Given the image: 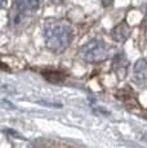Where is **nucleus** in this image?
<instances>
[{
  "instance_id": "1",
  "label": "nucleus",
  "mask_w": 147,
  "mask_h": 148,
  "mask_svg": "<svg viewBox=\"0 0 147 148\" xmlns=\"http://www.w3.org/2000/svg\"><path fill=\"white\" fill-rule=\"evenodd\" d=\"M72 38V31L70 26L61 22H52L44 27V40L49 50L61 53L69 47Z\"/></svg>"
},
{
  "instance_id": "2",
  "label": "nucleus",
  "mask_w": 147,
  "mask_h": 148,
  "mask_svg": "<svg viewBox=\"0 0 147 148\" xmlns=\"http://www.w3.org/2000/svg\"><path fill=\"white\" fill-rule=\"evenodd\" d=\"M80 53L87 62H102L109 57V47L101 40H92L81 48Z\"/></svg>"
},
{
  "instance_id": "3",
  "label": "nucleus",
  "mask_w": 147,
  "mask_h": 148,
  "mask_svg": "<svg viewBox=\"0 0 147 148\" xmlns=\"http://www.w3.org/2000/svg\"><path fill=\"white\" fill-rule=\"evenodd\" d=\"M133 79L138 85L147 84V61L139 59L135 62L133 68Z\"/></svg>"
},
{
  "instance_id": "4",
  "label": "nucleus",
  "mask_w": 147,
  "mask_h": 148,
  "mask_svg": "<svg viewBox=\"0 0 147 148\" xmlns=\"http://www.w3.org/2000/svg\"><path fill=\"white\" fill-rule=\"evenodd\" d=\"M14 7L21 13H31L39 9L40 0H14Z\"/></svg>"
},
{
  "instance_id": "5",
  "label": "nucleus",
  "mask_w": 147,
  "mask_h": 148,
  "mask_svg": "<svg viewBox=\"0 0 147 148\" xmlns=\"http://www.w3.org/2000/svg\"><path fill=\"white\" fill-rule=\"evenodd\" d=\"M129 36H131V27H129L125 22L117 25V26L112 30V38L116 41H125V40H128Z\"/></svg>"
},
{
  "instance_id": "6",
  "label": "nucleus",
  "mask_w": 147,
  "mask_h": 148,
  "mask_svg": "<svg viewBox=\"0 0 147 148\" xmlns=\"http://www.w3.org/2000/svg\"><path fill=\"white\" fill-rule=\"evenodd\" d=\"M125 67H126V59L124 57V54H117L114 59V68L117 71L123 70V72L125 73Z\"/></svg>"
},
{
  "instance_id": "7",
  "label": "nucleus",
  "mask_w": 147,
  "mask_h": 148,
  "mask_svg": "<svg viewBox=\"0 0 147 148\" xmlns=\"http://www.w3.org/2000/svg\"><path fill=\"white\" fill-rule=\"evenodd\" d=\"M43 75L47 77V80L49 81H53V82H58V81H62L65 77V75L59 71H49V72H43Z\"/></svg>"
},
{
  "instance_id": "8",
  "label": "nucleus",
  "mask_w": 147,
  "mask_h": 148,
  "mask_svg": "<svg viewBox=\"0 0 147 148\" xmlns=\"http://www.w3.org/2000/svg\"><path fill=\"white\" fill-rule=\"evenodd\" d=\"M101 3H102L103 7H111L114 4V0H101Z\"/></svg>"
},
{
  "instance_id": "9",
  "label": "nucleus",
  "mask_w": 147,
  "mask_h": 148,
  "mask_svg": "<svg viewBox=\"0 0 147 148\" xmlns=\"http://www.w3.org/2000/svg\"><path fill=\"white\" fill-rule=\"evenodd\" d=\"M52 4H56V5H58V4H62L63 3V0H49Z\"/></svg>"
},
{
  "instance_id": "10",
  "label": "nucleus",
  "mask_w": 147,
  "mask_h": 148,
  "mask_svg": "<svg viewBox=\"0 0 147 148\" xmlns=\"http://www.w3.org/2000/svg\"><path fill=\"white\" fill-rule=\"evenodd\" d=\"M4 3H5V0H0V8L4 5Z\"/></svg>"
}]
</instances>
